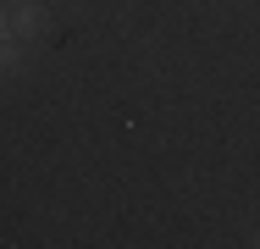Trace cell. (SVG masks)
<instances>
[{
    "mask_svg": "<svg viewBox=\"0 0 260 249\" xmlns=\"http://www.w3.org/2000/svg\"><path fill=\"white\" fill-rule=\"evenodd\" d=\"M17 61H22L17 39H0V72H17Z\"/></svg>",
    "mask_w": 260,
    "mask_h": 249,
    "instance_id": "2",
    "label": "cell"
},
{
    "mask_svg": "<svg viewBox=\"0 0 260 249\" xmlns=\"http://www.w3.org/2000/svg\"><path fill=\"white\" fill-rule=\"evenodd\" d=\"M0 39H11V11L0 6Z\"/></svg>",
    "mask_w": 260,
    "mask_h": 249,
    "instance_id": "3",
    "label": "cell"
},
{
    "mask_svg": "<svg viewBox=\"0 0 260 249\" xmlns=\"http://www.w3.org/2000/svg\"><path fill=\"white\" fill-rule=\"evenodd\" d=\"M255 249H260V233H255Z\"/></svg>",
    "mask_w": 260,
    "mask_h": 249,
    "instance_id": "4",
    "label": "cell"
},
{
    "mask_svg": "<svg viewBox=\"0 0 260 249\" xmlns=\"http://www.w3.org/2000/svg\"><path fill=\"white\" fill-rule=\"evenodd\" d=\"M39 34H50V11L39 0H22L11 11V39H39Z\"/></svg>",
    "mask_w": 260,
    "mask_h": 249,
    "instance_id": "1",
    "label": "cell"
}]
</instances>
